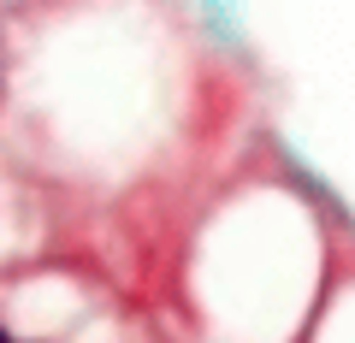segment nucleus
<instances>
[{
  "mask_svg": "<svg viewBox=\"0 0 355 343\" xmlns=\"http://www.w3.org/2000/svg\"><path fill=\"white\" fill-rule=\"evenodd\" d=\"M0 343H18V337H12V331H0Z\"/></svg>",
  "mask_w": 355,
  "mask_h": 343,
  "instance_id": "f257e3e1",
  "label": "nucleus"
}]
</instances>
